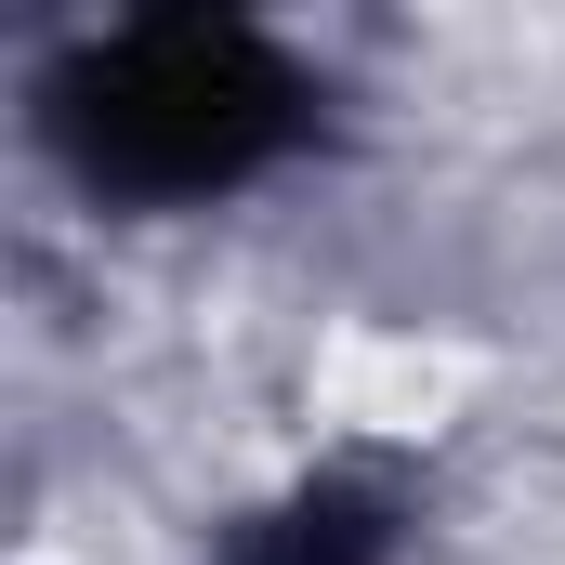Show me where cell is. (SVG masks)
Segmentation results:
<instances>
[{
	"label": "cell",
	"instance_id": "cell-1",
	"mask_svg": "<svg viewBox=\"0 0 565 565\" xmlns=\"http://www.w3.org/2000/svg\"><path fill=\"white\" fill-rule=\"evenodd\" d=\"M53 132L93 184H132V198H211L237 171H264L302 132V79L264 26H211V13H171V26H119L93 40L66 79H53Z\"/></svg>",
	"mask_w": 565,
	"mask_h": 565
},
{
	"label": "cell",
	"instance_id": "cell-2",
	"mask_svg": "<svg viewBox=\"0 0 565 565\" xmlns=\"http://www.w3.org/2000/svg\"><path fill=\"white\" fill-rule=\"evenodd\" d=\"M382 553H395V526H382V500H355V487L289 500L277 526L250 540V565H382Z\"/></svg>",
	"mask_w": 565,
	"mask_h": 565
}]
</instances>
